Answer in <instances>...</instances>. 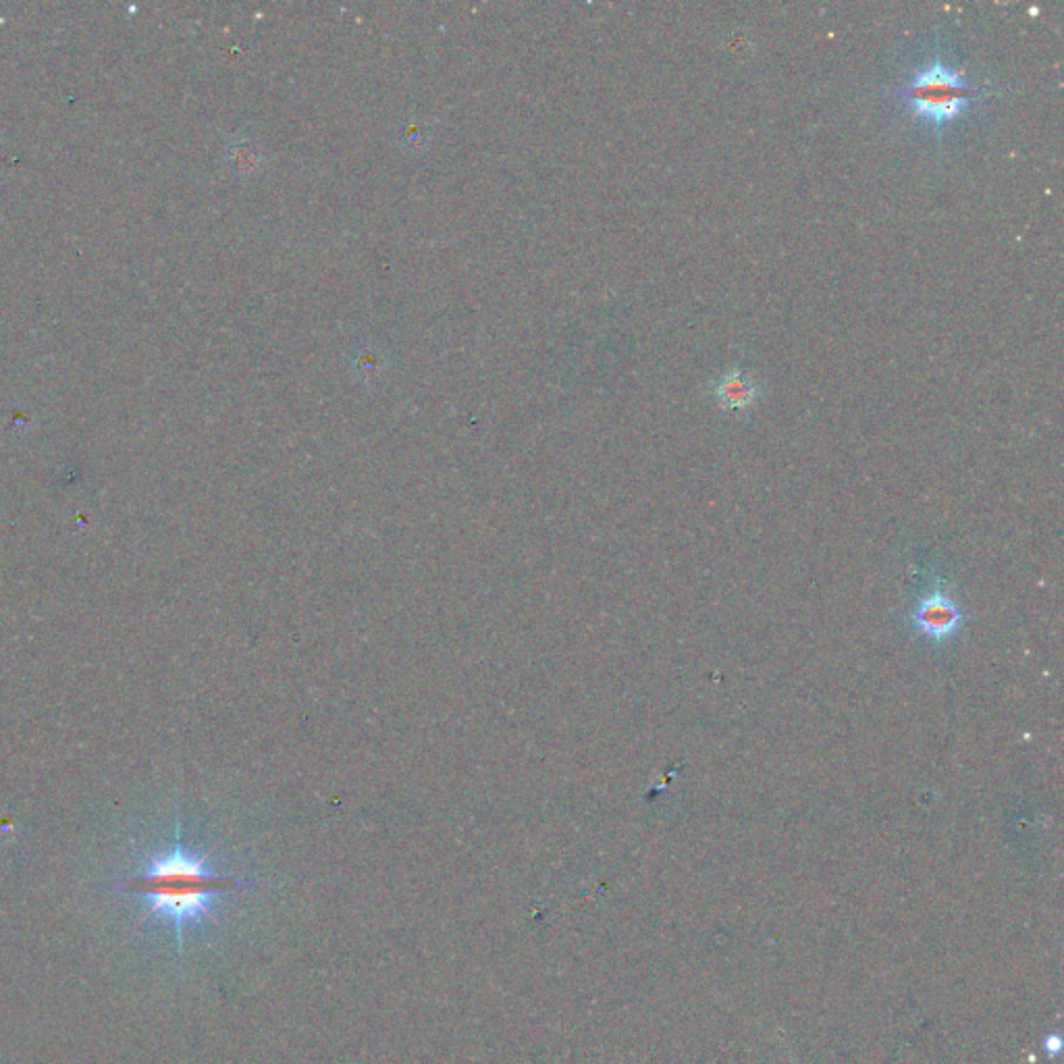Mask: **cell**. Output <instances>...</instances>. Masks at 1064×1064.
Instances as JSON below:
<instances>
[{"label":"cell","instance_id":"5b68a950","mask_svg":"<svg viewBox=\"0 0 1064 1064\" xmlns=\"http://www.w3.org/2000/svg\"><path fill=\"white\" fill-rule=\"evenodd\" d=\"M381 368H383V364H381L377 352H364L362 358L358 360V370H360L362 377H366V372H368V377H377V372Z\"/></svg>","mask_w":1064,"mask_h":1064},{"label":"cell","instance_id":"3957f363","mask_svg":"<svg viewBox=\"0 0 1064 1064\" xmlns=\"http://www.w3.org/2000/svg\"><path fill=\"white\" fill-rule=\"evenodd\" d=\"M913 620L917 630L931 641H946L959 630L963 614L948 593L936 589L917 603Z\"/></svg>","mask_w":1064,"mask_h":1064},{"label":"cell","instance_id":"277c9868","mask_svg":"<svg viewBox=\"0 0 1064 1064\" xmlns=\"http://www.w3.org/2000/svg\"><path fill=\"white\" fill-rule=\"evenodd\" d=\"M713 397L717 406L730 414L747 412L761 393V385L742 368H730L713 381Z\"/></svg>","mask_w":1064,"mask_h":1064},{"label":"cell","instance_id":"6da1fadb","mask_svg":"<svg viewBox=\"0 0 1064 1064\" xmlns=\"http://www.w3.org/2000/svg\"><path fill=\"white\" fill-rule=\"evenodd\" d=\"M121 890L138 894L152 917L169 919L175 927L177 954L183 959V931L198 923L215 909L219 896L237 890L260 888L258 882L239 880L235 875L212 869L204 855L194 853L181 840L177 821L175 844L163 853L152 855L142 871L119 884Z\"/></svg>","mask_w":1064,"mask_h":1064},{"label":"cell","instance_id":"8992f818","mask_svg":"<svg viewBox=\"0 0 1064 1064\" xmlns=\"http://www.w3.org/2000/svg\"><path fill=\"white\" fill-rule=\"evenodd\" d=\"M424 138H427V133H422V127H416V125H410L406 129V140H408V146H414L416 140L424 142Z\"/></svg>","mask_w":1064,"mask_h":1064},{"label":"cell","instance_id":"7a4b0ae2","mask_svg":"<svg viewBox=\"0 0 1064 1064\" xmlns=\"http://www.w3.org/2000/svg\"><path fill=\"white\" fill-rule=\"evenodd\" d=\"M996 94L998 90L971 82L963 69L946 61L940 36H936L931 57L907 75V79L892 92V98H896L919 125L934 131L938 146H942L946 129L969 113L971 106Z\"/></svg>","mask_w":1064,"mask_h":1064}]
</instances>
